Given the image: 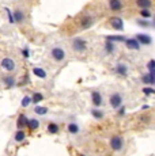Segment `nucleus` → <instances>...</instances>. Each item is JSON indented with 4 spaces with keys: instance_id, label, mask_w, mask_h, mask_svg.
<instances>
[{
    "instance_id": "nucleus-1",
    "label": "nucleus",
    "mask_w": 155,
    "mask_h": 156,
    "mask_svg": "<svg viewBox=\"0 0 155 156\" xmlns=\"http://www.w3.org/2000/svg\"><path fill=\"white\" fill-rule=\"evenodd\" d=\"M71 49L75 53H86L88 49V42L85 37H74L71 38Z\"/></svg>"
},
{
    "instance_id": "nucleus-2",
    "label": "nucleus",
    "mask_w": 155,
    "mask_h": 156,
    "mask_svg": "<svg viewBox=\"0 0 155 156\" xmlns=\"http://www.w3.org/2000/svg\"><path fill=\"white\" fill-rule=\"evenodd\" d=\"M109 107L113 110H117L120 106L124 105V92L121 91H112L108 97Z\"/></svg>"
},
{
    "instance_id": "nucleus-3",
    "label": "nucleus",
    "mask_w": 155,
    "mask_h": 156,
    "mask_svg": "<svg viewBox=\"0 0 155 156\" xmlns=\"http://www.w3.org/2000/svg\"><path fill=\"white\" fill-rule=\"evenodd\" d=\"M49 55H50V58H52L55 62H63L65 58H67V50H65L63 46L56 45V46L50 48Z\"/></svg>"
},
{
    "instance_id": "nucleus-4",
    "label": "nucleus",
    "mask_w": 155,
    "mask_h": 156,
    "mask_svg": "<svg viewBox=\"0 0 155 156\" xmlns=\"http://www.w3.org/2000/svg\"><path fill=\"white\" fill-rule=\"evenodd\" d=\"M109 147L113 152H121L125 147V139L120 134H113L109 139Z\"/></svg>"
},
{
    "instance_id": "nucleus-5",
    "label": "nucleus",
    "mask_w": 155,
    "mask_h": 156,
    "mask_svg": "<svg viewBox=\"0 0 155 156\" xmlns=\"http://www.w3.org/2000/svg\"><path fill=\"white\" fill-rule=\"evenodd\" d=\"M113 72H114L116 76L125 79V77L129 76V67H128L127 62H124V61H118L117 64L114 65V68H113Z\"/></svg>"
},
{
    "instance_id": "nucleus-6",
    "label": "nucleus",
    "mask_w": 155,
    "mask_h": 156,
    "mask_svg": "<svg viewBox=\"0 0 155 156\" xmlns=\"http://www.w3.org/2000/svg\"><path fill=\"white\" fill-rule=\"evenodd\" d=\"M97 19H95L94 15H85L79 19V29L80 30H88L95 25Z\"/></svg>"
},
{
    "instance_id": "nucleus-7",
    "label": "nucleus",
    "mask_w": 155,
    "mask_h": 156,
    "mask_svg": "<svg viewBox=\"0 0 155 156\" xmlns=\"http://www.w3.org/2000/svg\"><path fill=\"white\" fill-rule=\"evenodd\" d=\"M109 25L110 27L113 30H116V31L121 33L124 31V20L121 16H117V15H113V16L109 18Z\"/></svg>"
},
{
    "instance_id": "nucleus-8",
    "label": "nucleus",
    "mask_w": 155,
    "mask_h": 156,
    "mask_svg": "<svg viewBox=\"0 0 155 156\" xmlns=\"http://www.w3.org/2000/svg\"><path fill=\"white\" fill-rule=\"evenodd\" d=\"M90 99L93 107H101L103 106V95L99 90H93L90 92Z\"/></svg>"
},
{
    "instance_id": "nucleus-9",
    "label": "nucleus",
    "mask_w": 155,
    "mask_h": 156,
    "mask_svg": "<svg viewBox=\"0 0 155 156\" xmlns=\"http://www.w3.org/2000/svg\"><path fill=\"white\" fill-rule=\"evenodd\" d=\"M0 67L5 72H14L16 69V62L13 57H4V58H2V61H0Z\"/></svg>"
},
{
    "instance_id": "nucleus-10",
    "label": "nucleus",
    "mask_w": 155,
    "mask_h": 156,
    "mask_svg": "<svg viewBox=\"0 0 155 156\" xmlns=\"http://www.w3.org/2000/svg\"><path fill=\"white\" fill-rule=\"evenodd\" d=\"M135 38L139 41L142 46H151L154 42L153 37L150 34H146V33H138V34H135Z\"/></svg>"
},
{
    "instance_id": "nucleus-11",
    "label": "nucleus",
    "mask_w": 155,
    "mask_h": 156,
    "mask_svg": "<svg viewBox=\"0 0 155 156\" xmlns=\"http://www.w3.org/2000/svg\"><path fill=\"white\" fill-rule=\"evenodd\" d=\"M125 44V48L129 50H135V52H140L142 49V45L139 44V41L136 40L135 37H127V40L124 41Z\"/></svg>"
},
{
    "instance_id": "nucleus-12",
    "label": "nucleus",
    "mask_w": 155,
    "mask_h": 156,
    "mask_svg": "<svg viewBox=\"0 0 155 156\" xmlns=\"http://www.w3.org/2000/svg\"><path fill=\"white\" fill-rule=\"evenodd\" d=\"M124 5L123 0H108V8L112 12H121L124 10Z\"/></svg>"
},
{
    "instance_id": "nucleus-13",
    "label": "nucleus",
    "mask_w": 155,
    "mask_h": 156,
    "mask_svg": "<svg viewBox=\"0 0 155 156\" xmlns=\"http://www.w3.org/2000/svg\"><path fill=\"white\" fill-rule=\"evenodd\" d=\"M14 20H15V23H18V25H22V23H25V20H26V14H25V11L22 10L20 7H18L14 10Z\"/></svg>"
},
{
    "instance_id": "nucleus-14",
    "label": "nucleus",
    "mask_w": 155,
    "mask_h": 156,
    "mask_svg": "<svg viewBox=\"0 0 155 156\" xmlns=\"http://www.w3.org/2000/svg\"><path fill=\"white\" fill-rule=\"evenodd\" d=\"M116 50H117L116 44L109 40H105V42H103V53H105L106 56H112L116 53Z\"/></svg>"
},
{
    "instance_id": "nucleus-15",
    "label": "nucleus",
    "mask_w": 155,
    "mask_h": 156,
    "mask_svg": "<svg viewBox=\"0 0 155 156\" xmlns=\"http://www.w3.org/2000/svg\"><path fill=\"white\" fill-rule=\"evenodd\" d=\"M90 114L95 121H102V119L105 118V112H103L101 107H93V109L90 110Z\"/></svg>"
},
{
    "instance_id": "nucleus-16",
    "label": "nucleus",
    "mask_w": 155,
    "mask_h": 156,
    "mask_svg": "<svg viewBox=\"0 0 155 156\" xmlns=\"http://www.w3.org/2000/svg\"><path fill=\"white\" fill-rule=\"evenodd\" d=\"M67 132L70 134H72V136H76V134H79L82 132V128H80V125L78 122H70L67 125Z\"/></svg>"
},
{
    "instance_id": "nucleus-17",
    "label": "nucleus",
    "mask_w": 155,
    "mask_h": 156,
    "mask_svg": "<svg viewBox=\"0 0 155 156\" xmlns=\"http://www.w3.org/2000/svg\"><path fill=\"white\" fill-rule=\"evenodd\" d=\"M136 25L142 29H150V27H153V20L144 19V18H139V19H136Z\"/></svg>"
},
{
    "instance_id": "nucleus-18",
    "label": "nucleus",
    "mask_w": 155,
    "mask_h": 156,
    "mask_svg": "<svg viewBox=\"0 0 155 156\" xmlns=\"http://www.w3.org/2000/svg\"><path fill=\"white\" fill-rule=\"evenodd\" d=\"M27 122L29 118L25 115V114H20L16 119V128L18 129H23V128H27Z\"/></svg>"
},
{
    "instance_id": "nucleus-19",
    "label": "nucleus",
    "mask_w": 155,
    "mask_h": 156,
    "mask_svg": "<svg viewBox=\"0 0 155 156\" xmlns=\"http://www.w3.org/2000/svg\"><path fill=\"white\" fill-rule=\"evenodd\" d=\"M105 40H109V41H112V42L117 44V42H124V41L127 40V37L121 35V34H113V35H106Z\"/></svg>"
},
{
    "instance_id": "nucleus-20",
    "label": "nucleus",
    "mask_w": 155,
    "mask_h": 156,
    "mask_svg": "<svg viewBox=\"0 0 155 156\" xmlns=\"http://www.w3.org/2000/svg\"><path fill=\"white\" fill-rule=\"evenodd\" d=\"M135 4L140 10H143V8H151L153 7V0H135Z\"/></svg>"
},
{
    "instance_id": "nucleus-21",
    "label": "nucleus",
    "mask_w": 155,
    "mask_h": 156,
    "mask_svg": "<svg viewBox=\"0 0 155 156\" xmlns=\"http://www.w3.org/2000/svg\"><path fill=\"white\" fill-rule=\"evenodd\" d=\"M31 72H33V75H34V76L40 77V79H46V77H48V73H46V71L44 69V68L35 67V68H33Z\"/></svg>"
},
{
    "instance_id": "nucleus-22",
    "label": "nucleus",
    "mask_w": 155,
    "mask_h": 156,
    "mask_svg": "<svg viewBox=\"0 0 155 156\" xmlns=\"http://www.w3.org/2000/svg\"><path fill=\"white\" fill-rule=\"evenodd\" d=\"M46 132L49 134H57L60 132V126H59L56 122H49L46 126Z\"/></svg>"
},
{
    "instance_id": "nucleus-23",
    "label": "nucleus",
    "mask_w": 155,
    "mask_h": 156,
    "mask_svg": "<svg viewBox=\"0 0 155 156\" xmlns=\"http://www.w3.org/2000/svg\"><path fill=\"white\" fill-rule=\"evenodd\" d=\"M142 83H143V84H146V86H153L155 83V80L153 79V76H151L150 72L142 75Z\"/></svg>"
},
{
    "instance_id": "nucleus-24",
    "label": "nucleus",
    "mask_w": 155,
    "mask_h": 156,
    "mask_svg": "<svg viewBox=\"0 0 155 156\" xmlns=\"http://www.w3.org/2000/svg\"><path fill=\"white\" fill-rule=\"evenodd\" d=\"M3 83L7 87H14L15 86V77L13 75H5V76H3Z\"/></svg>"
},
{
    "instance_id": "nucleus-25",
    "label": "nucleus",
    "mask_w": 155,
    "mask_h": 156,
    "mask_svg": "<svg viewBox=\"0 0 155 156\" xmlns=\"http://www.w3.org/2000/svg\"><path fill=\"white\" fill-rule=\"evenodd\" d=\"M48 112H49V109H48L46 106H38V105H35L34 106V113L37 114V115H40V117L48 114Z\"/></svg>"
},
{
    "instance_id": "nucleus-26",
    "label": "nucleus",
    "mask_w": 155,
    "mask_h": 156,
    "mask_svg": "<svg viewBox=\"0 0 155 156\" xmlns=\"http://www.w3.org/2000/svg\"><path fill=\"white\" fill-rule=\"evenodd\" d=\"M44 94L42 92H34V94L31 95V103L33 105H38L40 102H42L44 101Z\"/></svg>"
},
{
    "instance_id": "nucleus-27",
    "label": "nucleus",
    "mask_w": 155,
    "mask_h": 156,
    "mask_svg": "<svg viewBox=\"0 0 155 156\" xmlns=\"http://www.w3.org/2000/svg\"><path fill=\"white\" fill-rule=\"evenodd\" d=\"M25 139H26V133L22 130V129H18V132L15 133V136H14V141L22 143V141H25Z\"/></svg>"
},
{
    "instance_id": "nucleus-28",
    "label": "nucleus",
    "mask_w": 155,
    "mask_h": 156,
    "mask_svg": "<svg viewBox=\"0 0 155 156\" xmlns=\"http://www.w3.org/2000/svg\"><path fill=\"white\" fill-rule=\"evenodd\" d=\"M27 128L30 129V130H37V129L40 128V121H38L37 118H31V119H29V122H27Z\"/></svg>"
},
{
    "instance_id": "nucleus-29",
    "label": "nucleus",
    "mask_w": 155,
    "mask_h": 156,
    "mask_svg": "<svg viewBox=\"0 0 155 156\" xmlns=\"http://www.w3.org/2000/svg\"><path fill=\"white\" fill-rule=\"evenodd\" d=\"M140 18H144V19H150V18H153V12H151L150 8H143V10H140Z\"/></svg>"
},
{
    "instance_id": "nucleus-30",
    "label": "nucleus",
    "mask_w": 155,
    "mask_h": 156,
    "mask_svg": "<svg viewBox=\"0 0 155 156\" xmlns=\"http://www.w3.org/2000/svg\"><path fill=\"white\" fill-rule=\"evenodd\" d=\"M30 103H31V97H30V95H26V97L22 99V102H20V106H22V107H27Z\"/></svg>"
},
{
    "instance_id": "nucleus-31",
    "label": "nucleus",
    "mask_w": 155,
    "mask_h": 156,
    "mask_svg": "<svg viewBox=\"0 0 155 156\" xmlns=\"http://www.w3.org/2000/svg\"><path fill=\"white\" fill-rule=\"evenodd\" d=\"M4 11L7 12L8 22H10V23H15V20H14V15H13V12L10 11V8H8V7H4Z\"/></svg>"
},
{
    "instance_id": "nucleus-32",
    "label": "nucleus",
    "mask_w": 155,
    "mask_h": 156,
    "mask_svg": "<svg viewBox=\"0 0 155 156\" xmlns=\"http://www.w3.org/2000/svg\"><path fill=\"white\" fill-rule=\"evenodd\" d=\"M143 92H144L146 95H154L155 94V90L147 86V87H144V88H143Z\"/></svg>"
},
{
    "instance_id": "nucleus-33",
    "label": "nucleus",
    "mask_w": 155,
    "mask_h": 156,
    "mask_svg": "<svg viewBox=\"0 0 155 156\" xmlns=\"http://www.w3.org/2000/svg\"><path fill=\"white\" fill-rule=\"evenodd\" d=\"M20 52H22V56L25 57V58H29V57H30V49H29V48H23Z\"/></svg>"
},
{
    "instance_id": "nucleus-34",
    "label": "nucleus",
    "mask_w": 155,
    "mask_h": 156,
    "mask_svg": "<svg viewBox=\"0 0 155 156\" xmlns=\"http://www.w3.org/2000/svg\"><path fill=\"white\" fill-rule=\"evenodd\" d=\"M147 69H148V71L155 69V60H154V58H151L150 61L147 62Z\"/></svg>"
},
{
    "instance_id": "nucleus-35",
    "label": "nucleus",
    "mask_w": 155,
    "mask_h": 156,
    "mask_svg": "<svg viewBox=\"0 0 155 156\" xmlns=\"http://www.w3.org/2000/svg\"><path fill=\"white\" fill-rule=\"evenodd\" d=\"M117 114H118V115H124V114H125V106H124V105L117 109Z\"/></svg>"
},
{
    "instance_id": "nucleus-36",
    "label": "nucleus",
    "mask_w": 155,
    "mask_h": 156,
    "mask_svg": "<svg viewBox=\"0 0 155 156\" xmlns=\"http://www.w3.org/2000/svg\"><path fill=\"white\" fill-rule=\"evenodd\" d=\"M147 109H150V106H148V105H143L142 110H147Z\"/></svg>"
},
{
    "instance_id": "nucleus-37",
    "label": "nucleus",
    "mask_w": 155,
    "mask_h": 156,
    "mask_svg": "<svg viewBox=\"0 0 155 156\" xmlns=\"http://www.w3.org/2000/svg\"><path fill=\"white\" fill-rule=\"evenodd\" d=\"M153 27H155V19L153 20Z\"/></svg>"
},
{
    "instance_id": "nucleus-38",
    "label": "nucleus",
    "mask_w": 155,
    "mask_h": 156,
    "mask_svg": "<svg viewBox=\"0 0 155 156\" xmlns=\"http://www.w3.org/2000/svg\"><path fill=\"white\" fill-rule=\"evenodd\" d=\"M79 156H86L85 154H79Z\"/></svg>"
},
{
    "instance_id": "nucleus-39",
    "label": "nucleus",
    "mask_w": 155,
    "mask_h": 156,
    "mask_svg": "<svg viewBox=\"0 0 155 156\" xmlns=\"http://www.w3.org/2000/svg\"><path fill=\"white\" fill-rule=\"evenodd\" d=\"M154 84H155V83H154Z\"/></svg>"
},
{
    "instance_id": "nucleus-40",
    "label": "nucleus",
    "mask_w": 155,
    "mask_h": 156,
    "mask_svg": "<svg viewBox=\"0 0 155 156\" xmlns=\"http://www.w3.org/2000/svg\"><path fill=\"white\" fill-rule=\"evenodd\" d=\"M99 156H101V155H99Z\"/></svg>"
}]
</instances>
